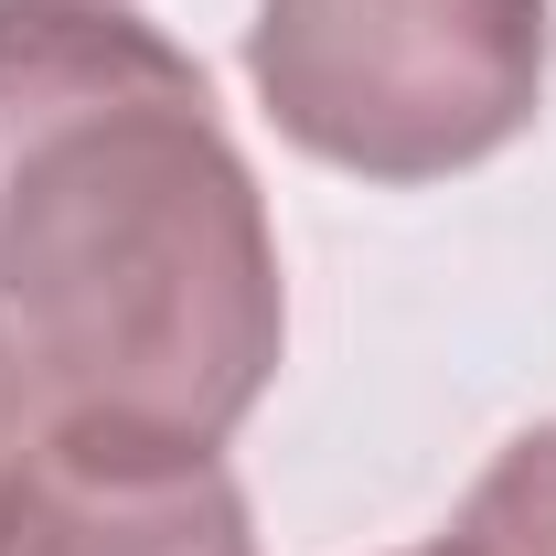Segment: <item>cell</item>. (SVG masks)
<instances>
[{"label": "cell", "instance_id": "cell-1", "mask_svg": "<svg viewBox=\"0 0 556 556\" xmlns=\"http://www.w3.org/2000/svg\"><path fill=\"white\" fill-rule=\"evenodd\" d=\"M278 343V236L193 54L129 0H0V364L33 428L225 450Z\"/></svg>", "mask_w": 556, "mask_h": 556}, {"label": "cell", "instance_id": "cell-2", "mask_svg": "<svg viewBox=\"0 0 556 556\" xmlns=\"http://www.w3.org/2000/svg\"><path fill=\"white\" fill-rule=\"evenodd\" d=\"M546 0H257L247 75L289 150L353 182H450L535 129Z\"/></svg>", "mask_w": 556, "mask_h": 556}, {"label": "cell", "instance_id": "cell-3", "mask_svg": "<svg viewBox=\"0 0 556 556\" xmlns=\"http://www.w3.org/2000/svg\"><path fill=\"white\" fill-rule=\"evenodd\" d=\"M0 556H257V525L214 450L33 428L0 482Z\"/></svg>", "mask_w": 556, "mask_h": 556}, {"label": "cell", "instance_id": "cell-4", "mask_svg": "<svg viewBox=\"0 0 556 556\" xmlns=\"http://www.w3.org/2000/svg\"><path fill=\"white\" fill-rule=\"evenodd\" d=\"M439 546L450 556H556V417L525 428L482 482H471V503L450 514Z\"/></svg>", "mask_w": 556, "mask_h": 556}, {"label": "cell", "instance_id": "cell-5", "mask_svg": "<svg viewBox=\"0 0 556 556\" xmlns=\"http://www.w3.org/2000/svg\"><path fill=\"white\" fill-rule=\"evenodd\" d=\"M22 450H33V407H22V386H11V364H0V482H11Z\"/></svg>", "mask_w": 556, "mask_h": 556}, {"label": "cell", "instance_id": "cell-6", "mask_svg": "<svg viewBox=\"0 0 556 556\" xmlns=\"http://www.w3.org/2000/svg\"><path fill=\"white\" fill-rule=\"evenodd\" d=\"M407 556H450V546H407Z\"/></svg>", "mask_w": 556, "mask_h": 556}]
</instances>
